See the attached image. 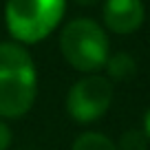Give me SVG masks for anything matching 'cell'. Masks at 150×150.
<instances>
[{
  "instance_id": "1",
  "label": "cell",
  "mask_w": 150,
  "mask_h": 150,
  "mask_svg": "<svg viewBox=\"0 0 150 150\" xmlns=\"http://www.w3.org/2000/svg\"><path fill=\"white\" fill-rule=\"evenodd\" d=\"M35 66L27 49L0 44V117H20L35 99Z\"/></svg>"
},
{
  "instance_id": "2",
  "label": "cell",
  "mask_w": 150,
  "mask_h": 150,
  "mask_svg": "<svg viewBox=\"0 0 150 150\" xmlns=\"http://www.w3.org/2000/svg\"><path fill=\"white\" fill-rule=\"evenodd\" d=\"M60 49L73 69L93 73L106 66L108 60V38L95 20L77 18L64 27L60 35Z\"/></svg>"
},
{
  "instance_id": "3",
  "label": "cell",
  "mask_w": 150,
  "mask_h": 150,
  "mask_svg": "<svg viewBox=\"0 0 150 150\" xmlns=\"http://www.w3.org/2000/svg\"><path fill=\"white\" fill-rule=\"evenodd\" d=\"M64 16V0H7V27L20 42H40Z\"/></svg>"
},
{
  "instance_id": "4",
  "label": "cell",
  "mask_w": 150,
  "mask_h": 150,
  "mask_svg": "<svg viewBox=\"0 0 150 150\" xmlns=\"http://www.w3.org/2000/svg\"><path fill=\"white\" fill-rule=\"evenodd\" d=\"M112 102V86L102 75H88L75 82L66 95V110L80 124H91L108 110Z\"/></svg>"
},
{
  "instance_id": "5",
  "label": "cell",
  "mask_w": 150,
  "mask_h": 150,
  "mask_svg": "<svg viewBox=\"0 0 150 150\" xmlns=\"http://www.w3.org/2000/svg\"><path fill=\"white\" fill-rule=\"evenodd\" d=\"M104 22L112 33H132L144 22V5L141 0H106L104 5Z\"/></svg>"
},
{
  "instance_id": "6",
  "label": "cell",
  "mask_w": 150,
  "mask_h": 150,
  "mask_svg": "<svg viewBox=\"0 0 150 150\" xmlns=\"http://www.w3.org/2000/svg\"><path fill=\"white\" fill-rule=\"evenodd\" d=\"M106 69H108V75L112 80H130L132 75L137 73V64L132 60V55L128 53H115V55H108L106 60Z\"/></svg>"
},
{
  "instance_id": "7",
  "label": "cell",
  "mask_w": 150,
  "mask_h": 150,
  "mask_svg": "<svg viewBox=\"0 0 150 150\" xmlns=\"http://www.w3.org/2000/svg\"><path fill=\"white\" fill-rule=\"evenodd\" d=\"M71 150H117V146L102 132H84L75 139Z\"/></svg>"
},
{
  "instance_id": "8",
  "label": "cell",
  "mask_w": 150,
  "mask_h": 150,
  "mask_svg": "<svg viewBox=\"0 0 150 150\" xmlns=\"http://www.w3.org/2000/svg\"><path fill=\"white\" fill-rule=\"evenodd\" d=\"M146 148H148V137L144 130H126L117 146V150H146Z\"/></svg>"
},
{
  "instance_id": "9",
  "label": "cell",
  "mask_w": 150,
  "mask_h": 150,
  "mask_svg": "<svg viewBox=\"0 0 150 150\" xmlns=\"http://www.w3.org/2000/svg\"><path fill=\"white\" fill-rule=\"evenodd\" d=\"M11 146V128L0 119V150H7Z\"/></svg>"
},
{
  "instance_id": "10",
  "label": "cell",
  "mask_w": 150,
  "mask_h": 150,
  "mask_svg": "<svg viewBox=\"0 0 150 150\" xmlns=\"http://www.w3.org/2000/svg\"><path fill=\"white\" fill-rule=\"evenodd\" d=\"M146 137H148V139H150V110H148V115H146Z\"/></svg>"
},
{
  "instance_id": "11",
  "label": "cell",
  "mask_w": 150,
  "mask_h": 150,
  "mask_svg": "<svg viewBox=\"0 0 150 150\" xmlns=\"http://www.w3.org/2000/svg\"><path fill=\"white\" fill-rule=\"evenodd\" d=\"M75 2H80V5H95V2H99V0H75Z\"/></svg>"
}]
</instances>
